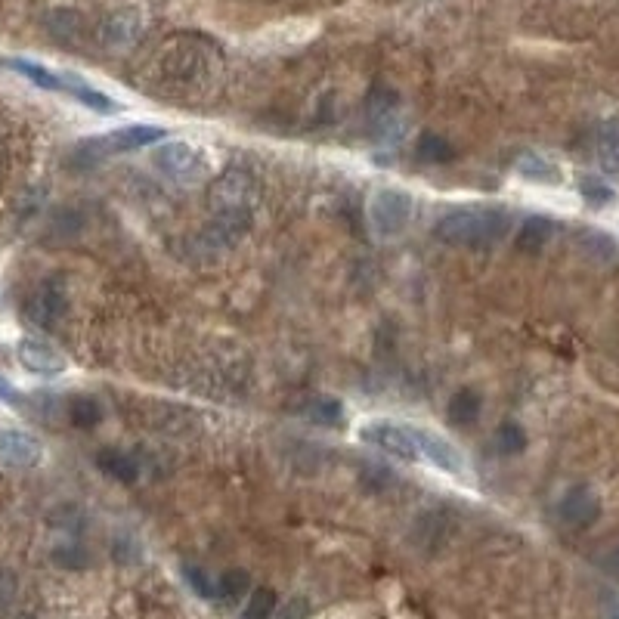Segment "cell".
Listing matches in <instances>:
<instances>
[{
	"label": "cell",
	"instance_id": "cell-6",
	"mask_svg": "<svg viewBox=\"0 0 619 619\" xmlns=\"http://www.w3.org/2000/svg\"><path fill=\"white\" fill-rule=\"evenodd\" d=\"M152 165L180 186L202 183L211 171L205 152L189 146V143H158V149L152 155Z\"/></svg>",
	"mask_w": 619,
	"mask_h": 619
},
{
	"label": "cell",
	"instance_id": "cell-10",
	"mask_svg": "<svg viewBox=\"0 0 619 619\" xmlns=\"http://www.w3.org/2000/svg\"><path fill=\"white\" fill-rule=\"evenodd\" d=\"M415 443H418V452H421V459H428L437 471H446L452 477H459L465 474V455L455 449L452 440L428 431V428H409Z\"/></svg>",
	"mask_w": 619,
	"mask_h": 619
},
{
	"label": "cell",
	"instance_id": "cell-24",
	"mask_svg": "<svg viewBox=\"0 0 619 619\" xmlns=\"http://www.w3.org/2000/svg\"><path fill=\"white\" fill-rule=\"evenodd\" d=\"M69 421L81 431H90L103 421V406L87 394H78V397L69 400Z\"/></svg>",
	"mask_w": 619,
	"mask_h": 619
},
{
	"label": "cell",
	"instance_id": "cell-11",
	"mask_svg": "<svg viewBox=\"0 0 619 619\" xmlns=\"http://www.w3.org/2000/svg\"><path fill=\"white\" fill-rule=\"evenodd\" d=\"M143 35V16L134 7L109 13L100 22V41L106 50H130Z\"/></svg>",
	"mask_w": 619,
	"mask_h": 619
},
{
	"label": "cell",
	"instance_id": "cell-34",
	"mask_svg": "<svg viewBox=\"0 0 619 619\" xmlns=\"http://www.w3.org/2000/svg\"><path fill=\"white\" fill-rule=\"evenodd\" d=\"M610 564H613V570L619 573V548L613 551V555H610Z\"/></svg>",
	"mask_w": 619,
	"mask_h": 619
},
{
	"label": "cell",
	"instance_id": "cell-15",
	"mask_svg": "<svg viewBox=\"0 0 619 619\" xmlns=\"http://www.w3.org/2000/svg\"><path fill=\"white\" fill-rule=\"evenodd\" d=\"M59 81H62V90H65V93L75 96L81 106H87V109H93V112H118V109H121V103H115L109 93H103L100 87L87 84V81L78 78V75H59Z\"/></svg>",
	"mask_w": 619,
	"mask_h": 619
},
{
	"label": "cell",
	"instance_id": "cell-14",
	"mask_svg": "<svg viewBox=\"0 0 619 619\" xmlns=\"http://www.w3.org/2000/svg\"><path fill=\"white\" fill-rule=\"evenodd\" d=\"M44 459V446L38 437L19 428H4L0 431V462L16 465V468H35Z\"/></svg>",
	"mask_w": 619,
	"mask_h": 619
},
{
	"label": "cell",
	"instance_id": "cell-1",
	"mask_svg": "<svg viewBox=\"0 0 619 619\" xmlns=\"http://www.w3.org/2000/svg\"><path fill=\"white\" fill-rule=\"evenodd\" d=\"M257 205V183L245 171H223L211 186V226L208 242L211 245H233L239 242L254 223Z\"/></svg>",
	"mask_w": 619,
	"mask_h": 619
},
{
	"label": "cell",
	"instance_id": "cell-16",
	"mask_svg": "<svg viewBox=\"0 0 619 619\" xmlns=\"http://www.w3.org/2000/svg\"><path fill=\"white\" fill-rule=\"evenodd\" d=\"M480 412H483V397H480V390H474V387L455 390L449 406H446V418H449V425H455V428L477 425Z\"/></svg>",
	"mask_w": 619,
	"mask_h": 619
},
{
	"label": "cell",
	"instance_id": "cell-9",
	"mask_svg": "<svg viewBox=\"0 0 619 619\" xmlns=\"http://www.w3.org/2000/svg\"><path fill=\"white\" fill-rule=\"evenodd\" d=\"M558 517L570 530H589L601 517V499L589 483H576L558 499Z\"/></svg>",
	"mask_w": 619,
	"mask_h": 619
},
{
	"label": "cell",
	"instance_id": "cell-31",
	"mask_svg": "<svg viewBox=\"0 0 619 619\" xmlns=\"http://www.w3.org/2000/svg\"><path fill=\"white\" fill-rule=\"evenodd\" d=\"M310 616V601L295 595V598H288L285 604H276V613L273 619H307Z\"/></svg>",
	"mask_w": 619,
	"mask_h": 619
},
{
	"label": "cell",
	"instance_id": "cell-17",
	"mask_svg": "<svg viewBox=\"0 0 619 619\" xmlns=\"http://www.w3.org/2000/svg\"><path fill=\"white\" fill-rule=\"evenodd\" d=\"M514 168H517V174L524 177V180L542 183V186H558L564 180L561 168L548 155H542V152H524V155L517 158Z\"/></svg>",
	"mask_w": 619,
	"mask_h": 619
},
{
	"label": "cell",
	"instance_id": "cell-35",
	"mask_svg": "<svg viewBox=\"0 0 619 619\" xmlns=\"http://www.w3.org/2000/svg\"><path fill=\"white\" fill-rule=\"evenodd\" d=\"M613 619H619V613H616V616H613Z\"/></svg>",
	"mask_w": 619,
	"mask_h": 619
},
{
	"label": "cell",
	"instance_id": "cell-32",
	"mask_svg": "<svg viewBox=\"0 0 619 619\" xmlns=\"http://www.w3.org/2000/svg\"><path fill=\"white\" fill-rule=\"evenodd\" d=\"M13 595H16V579L10 573L0 570V610H4L13 601Z\"/></svg>",
	"mask_w": 619,
	"mask_h": 619
},
{
	"label": "cell",
	"instance_id": "cell-26",
	"mask_svg": "<svg viewBox=\"0 0 619 619\" xmlns=\"http://www.w3.org/2000/svg\"><path fill=\"white\" fill-rule=\"evenodd\" d=\"M214 585H217V598L220 601H239V598H245L251 592V576H248V570L233 567V570H223L214 579Z\"/></svg>",
	"mask_w": 619,
	"mask_h": 619
},
{
	"label": "cell",
	"instance_id": "cell-20",
	"mask_svg": "<svg viewBox=\"0 0 619 619\" xmlns=\"http://www.w3.org/2000/svg\"><path fill=\"white\" fill-rule=\"evenodd\" d=\"M301 415L319 428H344V403L338 397H310Z\"/></svg>",
	"mask_w": 619,
	"mask_h": 619
},
{
	"label": "cell",
	"instance_id": "cell-7",
	"mask_svg": "<svg viewBox=\"0 0 619 619\" xmlns=\"http://www.w3.org/2000/svg\"><path fill=\"white\" fill-rule=\"evenodd\" d=\"M360 440L375 446L378 452L390 455V459H400V462H418L421 459L412 431L403 428V425H394V421H369V425L360 428Z\"/></svg>",
	"mask_w": 619,
	"mask_h": 619
},
{
	"label": "cell",
	"instance_id": "cell-4",
	"mask_svg": "<svg viewBox=\"0 0 619 619\" xmlns=\"http://www.w3.org/2000/svg\"><path fill=\"white\" fill-rule=\"evenodd\" d=\"M366 214H369L372 233L378 239H400L412 226L415 199L400 186H378L369 195Z\"/></svg>",
	"mask_w": 619,
	"mask_h": 619
},
{
	"label": "cell",
	"instance_id": "cell-3",
	"mask_svg": "<svg viewBox=\"0 0 619 619\" xmlns=\"http://www.w3.org/2000/svg\"><path fill=\"white\" fill-rule=\"evenodd\" d=\"M165 140H168V130L158 124H127V127L112 130V134L87 137L84 143H78L72 152V161L75 165H96V161H106L112 155L137 152V149L165 143Z\"/></svg>",
	"mask_w": 619,
	"mask_h": 619
},
{
	"label": "cell",
	"instance_id": "cell-22",
	"mask_svg": "<svg viewBox=\"0 0 619 619\" xmlns=\"http://www.w3.org/2000/svg\"><path fill=\"white\" fill-rule=\"evenodd\" d=\"M47 28L56 41H78L84 31V16L78 10H53L47 16Z\"/></svg>",
	"mask_w": 619,
	"mask_h": 619
},
{
	"label": "cell",
	"instance_id": "cell-21",
	"mask_svg": "<svg viewBox=\"0 0 619 619\" xmlns=\"http://www.w3.org/2000/svg\"><path fill=\"white\" fill-rule=\"evenodd\" d=\"M415 158L421 161V165H449V161H455V146L449 140L431 134V130H425L415 143Z\"/></svg>",
	"mask_w": 619,
	"mask_h": 619
},
{
	"label": "cell",
	"instance_id": "cell-13",
	"mask_svg": "<svg viewBox=\"0 0 619 619\" xmlns=\"http://www.w3.org/2000/svg\"><path fill=\"white\" fill-rule=\"evenodd\" d=\"M65 310H69V298H65L59 282H44L25 304L28 319L35 322L38 329H56V322L65 316Z\"/></svg>",
	"mask_w": 619,
	"mask_h": 619
},
{
	"label": "cell",
	"instance_id": "cell-28",
	"mask_svg": "<svg viewBox=\"0 0 619 619\" xmlns=\"http://www.w3.org/2000/svg\"><path fill=\"white\" fill-rule=\"evenodd\" d=\"M496 446L502 455H520L527 449V431L517 425V421H502L499 431H496Z\"/></svg>",
	"mask_w": 619,
	"mask_h": 619
},
{
	"label": "cell",
	"instance_id": "cell-23",
	"mask_svg": "<svg viewBox=\"0 0 619 619\" xmlns=\"http://www.w3.org/2000/svg\"><path fill=\"white\" fill-rule=\"evenodd\" d=\"M595 155L604 174L619 177V130L616 127H601V134L595 140Z\"/></svg>",
	"mask_w": 619,
	"mask_h": 619
},
{
	"label": "cell",
	"instance_id": "cell-33",
	"mask_svg": "<svg viewBox=\"0 0 619 619\" xmlns=\"http://www.w3.org/2000/svg\"><path fill=\"white\" fill-rule=\"evenodd\" d=\"M0 403H10V406H16V403H22V397L16 394V387L0 375Z\"/></svg>",
	"mask_w": 619,
	"mask_h": 619
},
{
	"label": "cell",
	"instance_id": "cell-30",
	"mask_svg": "<svg viewBox=\"0 0 619 619\" xmlns=\"http://www.w3.org/2000/svg\"><path fill=\"white\" fill-rule=\"evenodd\" d=\"M183 579L189 582V589L199 595V598H205V601L217 598V585H214V579H211L202 567L186 564V567H183Z\"/></svg>",
	"mask_w": 619,
	"mask_h": 619
},
{
	"label": "cell",
	"instance_id": "cell-29",
	"mask_svg": "<svg viewBox=\"0 0 619 619\" xmlns=\"http://www.w3.org/2000/svg\"><path fill=\"white\" fill-rule=\"evenodd\" d=\"M13 69L19 72V75H25L31 84H38L41 90H62V81H59V75H53L50 69H44V65H38V62H28V59H13L10 62Z\"/></svg>",
	"mask_w": 619,
	"mask_h": 619
},
{
	"label": "cell",
	"instance_id": "cell-2",
	"mask_svg": "<svg viewBox=\"0 0 619 619\" xmlns=\"http://www.w3.org/2000/svg\"><path fill=\"white\" fill-rule=\"evenodd\" d=\"M511 230V211L502 205H462L434 223V236L459 248L499 245Z\"/></svg>",
	"mask_w": 619,
	"mask_h": 619
},
{
	"label": "cell",
	"instance_id": "cell-5",
	"mask_svg": "<svg viewBox=\"0 0 619 619\" xmlns=\"http://www.w3.org/2000/svg\"><path fill=\"white\" fill-rule=\"evenodd\" d=\"M211 65H214V50L205 47L202 41L180 38L161 53V75L177 84H195L208 78Z\"/></svg>",
	"mask_w": 619,
	"mask_h": 619
},
{
	"label": "cell",
	"instance_id": "cell-27",
	"mask_svg": "<svg viewBox=\"0 0 619 619\" xmlns=\"http://www.w3.org/2000/svg\"><path fill=\"white\" fill-rule=\"evenodd\" d=\"M276 592L267 589V585H260V589H251L248 592V601H245V610H242V619H273L276 613Z\"/></svg>",
	"mask_w": 619,
	"mask_h": 619
},
{
	"label": "cell",
	"instance_id": "cell-12",
	"mask_svg": "<svg viewBox=\"0 0 619 619\" xmlns=\"http://www.w3.org/2000/svg\"><path fill=\"white\" fill-rule=\"evenodd\" d=\"M16 353H19L22 369L31 372V375H41V378L62 375L65 366H69V363H65V356L50 341H44V338H22Z\"/></svg>",
	"mask_w": 619,
	"mask_h": 619
},
{
	"label": "cell",
	"instance_id": "cell-18",
	"mask_svg": "<svg viewBox=\"0 0 619 619\" xmlns=\"http://www.w3.org/2000/svg\"><path fill=\"white\" fill-rule=\"evenodd\" d=\"M551 236H555V223H551L545 214H530L524 223H520L514 245H517V251H524V254H539L548 245Z\"/></svg>",
	"mask_w": 619,
	"mask_h": 619
},
{
	"label": "cell",
	"instance_id": "cell-8",
	"mask_svg": "<svg viewBox=\"0 0 619 619\" xmlns=\"http://www.w3.org/2000/svg\"><path fill=\"white\" fill-rule=\"evenodd\" d=\"M366 112H369V121H372L378 143H397V137L403 134L400 96L390 87H375L366 96Z\"/></svg>",
	"mask_w": 619,
	"mask_h": 619
},
{
	"label": "cell",
	"instance_id": "cell-19",
	"mask_svg": "<svg viewBox=\"0 0 619 619\" xmlns=\"http://www.w3.org/2000/svg\"><path fill=\"white\" fill-rule=\"evenodd\" d=\"M96 468H100L106 477L124 483V486H130V483H137V480H140V468H137V462L130 459V455H124L121 449H115V446H106V449L96 452Z\"/></svg>",
	"mask_w": 619,
	"mask_h": 619
},
{
	"label": "cell",
	"instance_id": "cell-25",
	"mask_svg": "<svg viewBox=\"0 0 619 619\" xmlns=\"http://www.w3.org/2000/svg\"><path fill=\"white\" fill-rule=\"evenodd\" d=\"M579 195H582V202L592 208H607L616 202V189L604 177H595V174L579 177Z\"/></svg>",
	"mask_w": 619,
	"mask_h": 619
}]
</instances>
